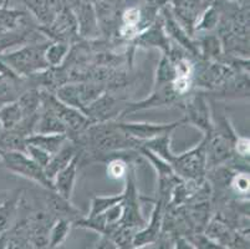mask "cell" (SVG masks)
I'll return each mask as SVG.
<instances>
[{"label": "cell", "mask_w": 250, "mask_h": 249, "mask_svg": "<svg viewBox=\"0 0 250 249\" xmlns=\"http://www.w3.org/2000/svg\"><path fill=\"white\" fill-rule=\"evenodd\" d=\"M72 222L66 218H56L49 230V247L47 248H58L65 242L70 233Z\"/></svg>", "instance_id": "25"}, {"label": "cell", "mask_w": 250, "mask_h": 249, "mask_svg": "<svg viewBox=\"0 0 250 249\" xmlns=\"http://www.w3.org/2000/svg\"><path fill=\"white\" fill-rule=\"evenodd\" d=\"M79 152H80V147H79L74 141L67 138L66 142L61 146L60 150L50 157V161L47 162V164L45 166L44 170L47 178L52 181L54 177H55L62 168L66 167L67 164L71 162V159L74 158Z\"/></svg>", "instance_id": "16"}, {"label": "cell", "mask_w": 250, "mask_h": 249, "mask_svg": "<svg viewBox=\"0 0 250 249\" xmlns=\"http://www.w3.org/2000/svg\"><path fill=\"white\" fill-rule=\"evenodd\" d=\"M229 188L234 192V195L236 196H243L247 197L249 196V189H250V180H249V172L247 171H238L234 173L231 177L230 183H229Z\"/></svg>", "instance_id": "29"}, {"label": "cell", "mask_w": 250, "mask_h": 249, "mask_svg": "<svg viewBox=\"0 0 250 249\" xmlns=\"http://www.w3.org/2000/svg\"><path fill=\"white\" fill-rule=\"evenodd\" d=\"M229 1H234V3H249V0H229Z\"/></svg>", "instance_id": "38"}, {"label": "cell", "mask_w": 250, "mask_h": 249, "mask_svg": "<svg viewBox=\"0 0 250 249\" xmlns=\"http://www.w3.org/2000/svg\"><path fill=\"white\" fill-rule=\"evenodd\" d=\"M20 191L9 192L0 201V237L5 234L15 223L20 207Z\"/></svg>", "instance_id": "17"}, {"label": "cell", "mask_w": 250, "mask_h": 249, "mask_svg": "<svg viewBox=\"0 0 250 249\" xmlns=\"http://www.w3.org/2000/svg\"><path fill=\"white\" fill-rule=\"evenodd\" d=\"M76 86L79 100H80L81 106H83V113L91 102L95 101L100 95H102L106 91V88H104V85H102L101 82H76Z\"/></svg>", "instance_id": "24"}, {"label": "cell", "mask_w": 250, "mask_h": 249, "mask_svg": "<svg viewBox=\"0 0 250 249\" xmlns=\"http://www.w3.org/2000/svg\"><path fill=\"white\" fill-rule=\"evenodd\" d=\"M214 1H215V0H203V3H204V5H206V6H209L210 4L214 3Z\"/></svg>", "instance_id": "37"}, {"label": "cell", "mask_w": 250, "mask_h": 249, "mask_svg": "<svg viewBox=\"0 0 250 249\" xmlns=\"http://www.w3.org/2000/svg\"><path fill=\"white\" fill-rule=\"evenodd\" d=\"M77 23V35L83 40H96L100 34L99 20H97L95 6L81 1L74 9Z\"/></svg>", "instance_id": "13"}, {"label": "cell", "mask_w": 250, "mask_h": 249, "mask_svg": "<svg viewBox=\"0 0 250 249\" xmlns=\"http://www.w3.org/2000/svg\"><path fill=\"white\" fill-rule=\"evenodd\" d=\"M66 140L67 136L65 134H33L26 137V143L42 148L52 156L60 150Z\"/></svg>", "instance_id": "19"}, {"label": "cell", "mask_w": 250, "mask_h": 249, "mask_svg": "<svg viewBox=\"0 0 250 249\" xmlns=\"http://www.w3.org/2000/svg\"><path fill=\"white\" fill-rule=\"evenodd\" d=\"M80 154L81 151L71 159V162L66 167L62 168L52 180L54 191L67 200H71L72 192L75 188L77 171H79V164H80Z\"/></svg>", "instance_id": "15"}, {"label": "cell", "mask_w": 250, "mask_h": 249, "mask_svg": "<svg viewBox=\"0 0 250 249\" xmlns=\"http://www.w3.org/2000/svg\"><path fill=\"white\" fill-rule=\"evenodd\" d=\"M81 1H83V3L91 4V5H95V4H97V3H99L100 0H81Z\"/></svg>", "instance_id": "36"}, {"label": "cell", "mask_w": 250, "mask_h": 249, "mask_svg": "<svg viewBox=\"0 0 250 249\" xmlns=\"http://www.w3.org/2000/svg\"><path fill=\"white\" fill-rule=\"evenodd\" d=\"M170 166L176 175L183 181L203 182L207 175V152L206 137L195 147L186 151L181 155H174Z\"/></svg>", "instance_id": "2"}, {"label": "cell", "mask_w": 250, "mask_h": 249, "mask_svg": "<svg viewBox=\"0 0 250 249\" xmlns=\"http://www.w3.org/2000/svg\"><path fill=\"white\" fill-rule=\"evenodd\" d=\"M9 4H10V0H0V8L9 6Z\"/></svg>", "instance_id": "35"}, {"label": "cell", "mask_w": 250, "mask_h": 249, "mask_svg": "<svg viewBox=\"0 0 250 249\" xmlns=\"http://www.w3.org/2000/svg\"><path fill=\"white\" fill-rule=\"evenodd\" d=\"M148 0H124V8L126 6H140Z\"/></svg>", "instance_id": "33"}, {"label": "cell", "mask_w": 250, "mask_h": 249, "mask_svg": "<svg viewBox=\"0 0 250 249\" xmlns=\"http://www.w3.org/2000/svg\"><path fill=\"white\" fill-rule=\"evenodd\" d=\"M0 159L9 172L30 180L44 189L54 191L52 181L47 178L44 168L35 161H33L25 152H21V151L3 152V154H0Z\"/></svg>", "instance_id": "3"}, {"label": "cell", "mask_w": 250, "mask_h": 249, "mask_svg": "<svg viewBox=\"0 0 250 249\" xmlns=\"http://www.w3.org/2000/svg\"><path fill=\"white\" fill-rule=\"evenodd\" d=\"M131 43L136 46H142V47H157L160 49L163 54H168L170 50L169 38L166 34L165 27H163L162 18H161V11L156 22L152 25H149L147 29L141 31Z\"/></svg>", "instance_id": "12"}, {"label": "cell", "mask_w": 250, "mask_h": 249, "mask_svg": "<svg viewBox=\"0 0 250 249\" xmlns=\"http://www.w3.org/2000/svg\"><path fill=\"white\" fill-rule=\"evenodd\" d=\"M165 203L161 200H157L154 203V208L152 211L151 219L148 226H145L143 228L138 229L135 233L132 241L133 248H142L147 244H152L158 239L161 234V228L163 226V218H165Z\"/></svg>", "instance_id": "11"}, {"label": "cell", "mask_w": 250, "mask_h": 249, "mask_svg": "<svg viewBox=\"0 0 250 249\" xmlns=\"http://www.w3.org/2000/svg\"><path fill=\"white\" fill-rule=\"evenodd\" d=\"M168 5L173 13L174 18L184 27L190 36H193L194 26L198 22L201 14L203 13V0H168Z\"/></svg>", "instance_id": "10"}, {"label": "cell", "mask_w": 250, "mask_h": 249, "mask_svg": "<svg viewBox=\"0 0 250 249\" xmlns=\"http://www.w3.org/2000/svg\"><path fill=\"white\" fill-rule=\"evenodd\" d=\"M120 129L124 130L128 136L133 137L140 142L152 140L166 134H172L177 127L186 122V118L169 123H149V122H124L122 120L116 121Z\"/></svg>", "instance_id": "5"}, {"label": "cell", "mask_w": 250, "mask_h": 249, "mask_svg": "<svg viewBox=\"0 0 250 249\" xmlns=\"http://www.w3.org/2000/svg\"><path fill=\"white\" fill-rule=\"evenodd\" d=\"M24 117L35 116L42 109V90L38 88H29L17 99Z\"/></svg>", "instance_id": "20"}, {"label": "cell", "mask_w": 250, "mask_h": 249, "mask_svg": "<svg viewBox=\"0 0 250 249\" xmlns=\"http://www.w3.org/2000/svg\"><path fill=\"white\" fill-rule=\"evenodd\" d=\"M250 152V141L249 137L236 136L234 141V155H236L240 158L249 159Z\"/></svg>", "instance_id": "31"}, {"label": "cell", "mask_w": 250, "mask_h": 249, "mask_svg": "<svg viewBox=\"0 0 250 249\" xmlns=\"http://www.w3.org/2000/svg\"><path fill=\"white\" fill-rule=\"evenodd\" d=\"M107 4H110L113 8L118 9V10H122L124 9V0H104Z\"/></svg>", "instance_id": "34"}, {"label": "cell", "mask_w": 250, "mask_h": 249, "mask_svg": "<svg viewBox=\"0 0 250 249\" xmlns=\"http://www.w3.org/2000/svg\"><path fill=\"white\" fill-rule=\"evenodd\" d=\"M181 101L182 97L174 92L173 88H172V84L158 86V88H153V91H152V93L147 99H143L137 102H127L126 107L124 109V111L120 115L118 120H124L126 116L131 115L133 113H137V111H141V110L179 104Z\"/></svg>", "instance_id": "7"}, {"label": "cell", "mask_w": 250, "mask_h": 249, "mask_svg": "<svg viewBox=\"0 0 250 249\" xmlns=\"http://www.w3.org/2000/svg\"><path fill=\"white\" fill-rule=\"evenodd\" d=\"M127 102L113 97L104 91L95 101L91 102L85 109L83 113L90 118L92 122H107L120 117Z\"/></svg>", "instance_id": "8"}, {"label": "cell", "mask_w": 250, "mask_h": 249, "mask_svg": "<svg viewBox=\"0 0 250 249\" xmlns=\"http://www.w3.org/2000/svg\"><path fill=\"white\" fill-rule=\"evenodd\" d=\"M161 18H162L163 27H165V31L168 38L173 39L177 44H179V47L186 50L190 56L198 58L199 51L197 43H195V40H193V36H190L187 31L184 30V27L174 18L168 3H166L161 8Z\"/></svg>", "instance_id": "9"}, {"label": "cell", "mask_w": 250, "mask_h": 249, "mask_svg": "<svg viewBox=\"0 0 250 249\" xmlns=\"http://www.w3.org/2000/svg\"><path fill=\"white\" fill-rule=\"evenodd\" d=\"M49 41L45 43H29L19 50L11 52H1L0 60L20 77H29L44 71L50 66L45 60V49Z\"/></svg>", "instance_id": "1"}, {"label": "cell", "mask_w": 250, "mask_h": 249, "mask_svg": "<svg viewBox=\"0 0 250 249\" xmlns=\"http://www.w3.org/2000/svg\"><path fill=\"white\" fill-rule=\"evenodd\" d=\"M59 1H60L63 8H69L71 10H74L81 3V0H59Z\"/></svg>", "instance_id": "32"}, {"label": "cell", "mask_w": 250, "mask_h": 249, "mask_svg": "<svg viewBox=\"0 0 250 249\" xmlns=\"http://www.w3.org/2000/svg\"><path fill=\"white\" fill-rule=\"evenodd\" d=\"M25 154L28 155L33 161H35L36 163L40 164L42 168H45L47 162L50 161V157H51V155H50L49 152H46V151L42 150V148L36 147V146L34 145H28V143H26Z\"/></svg>", "instance_id": "30"}, {"label": "cell", "mask_w": 250, "mask_h": 249, "mask_svg": "<svg viewBox=\"0 0 250 249\" xmlns=\"http://www.w3.org/2000/svg\"><path fill=\"white\" fill-rule=\"evenodd\" d=\"M0 201H1V200H0Z\"/></svg>", "instance_id": "39"}, {"label": "cell", "mask_w": 250, "mask_h": 249, "mask_svg": "<svg viewBox=\"0 0 250 249\" xmlns=\"http://www.w3.org/2000/svg\"><path fill=\"white\" fill-rule=\"evenodd\" d=\"M38 29L39 31L47 35L51 41H66L71 44L72 41L79 39L76 17L74 10L69 8L61 9L49 26L38 27Z\"/></svg>", "instance_id": "6"}, {"label": "cell", "mask_w": 250, "mask_h": 249, "mask_svg": "<svg viewBox=\"0 0 250 249\" xmlns=\"http://www.w3.org/2000/svg\"><path fill=\"white\" fill-rule=\"evenodd\" d=\"M24 118L18 101L6 102L0 106V127L1 130H13Z\"/></svg>", "instance_id": "21"}, {"label": "cell", "mask_w": 250, "mask_h": 249, "mask_svg": "<svg viewBox=\"0 0 250 249\" xmlns=\"http://www.w3.org/2000/svg\"><path fill=\"white\" fill-rule=\"evenodd\" d=\"M34 134L66 135V126L54 110L42 104V109H40L38 120H36Z\"/></svg>", "instance_id": "18"}, {"label": "cell", "mask_w": 250, "mask_h": 249, "mask_svg": "<svg viewBox=\"0 0 250 249\" xmlns=\"http://www.w3.org/2000/svg\"><path fill=\"white\" fill-rule=\"evenodd\" d=\"M186 122L190 123L201 130L203 135H209L214 127L212 115L209 111V105L206 96L202 92L189 96L183 105Z\"/></svg>", "instance_id": "4"}, {"label": "cell", "mask_w": 250, "mask_h": 249, "mask_svg": "<svg viewBox=\"0 0 250 249\" xmlns=\"http://www.w3.org/2000/svg\"><path fill=\"white\" fill-rule=\"evenodd\" d=\"M174 79H176V68H174L173 61L170 60L167 54H163L158 63V68H157L154 88L172 84Z\"/></svg>", "instance_id": "27"}, {"label": "cell", "mask_w": 250, "mask_h": 249, "mask_svg": "<svg viewBox=\"0 0 250 249\" xmlns=\"http://www.w3.org/2000/svg\"><path fill=\"white\" fill-rule=\"evenodd\" d=\"M122 200H124V193L113 196H95L91 201L90 213L87 217L100 216V214L104 213L108 208H111L112 205L121 202Z\"/></svg>", "instance_id": "28"}, {"label": "cell", "mask_w": 250, "mask_h": 249, "mask_svg": "<svg viewBox=\"0 0 250 249\" xmlns=\"http://www.w3.org/2000/svg\"><path fill=\"white\" fill-rule=\"evenodd\" d=\"M220 20V11L218 9V6L215 5L214 3L210 4L209 6H207L206 9L203 10V13L201 14V17H199L198 22L195 24L194 26V31L193 34L195 33H201V31H212L214 30L215 27L218 26Z\"/></svg>", "instance_id": "26"}, {"label": "cell", "mask_w": 250, "mask_h": 249, "mask_svg": "<svg viewBox=\"0 0 250 249\" xmlns=\"http://www.w3.org/2000/svg\"><path fill=\"white\" fill-rule=\"evenodd\" d=\"M70 52V44L66 41H51L45 49V60L50 68H60Z\"/></svg>", "instance_id": "23"}, {"label": "cell", "mask_w": 250, "mask_h": 249, "mask_svg": "<svg viewBox=\"0 0 250 249\" xmlns=\"http://www.w3.org/2000/svg\"><path fill=\"white\" fill-rule=\"evenodd\" d=\"M46 193L44 195V202L46 204V209L52 213L56 218H66L72 223L83 217L81 212L71 203V200L62 197L52 189H45Z\"/></svg>", "instance_id": "14"}, {"label": "cell", "mask_w": 250, "mask_h": 249, "mask_svg": "<svg viewBox=\"0 0 250 249\" xmlns=\"http://www.w3.org/2000/svg\"><path fill=\"white\" fill-rule=\"evenodd\" d=\"M170 138H172V134H166L156 137V138H152V140L145 141L141 143V146L146 147L147 150L153 152L157 156H160L161 158L170 164L172 159L174 158V154L170 150Z\"/></svg>", "instance_id": "22"}]
</instances>
